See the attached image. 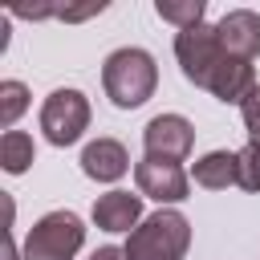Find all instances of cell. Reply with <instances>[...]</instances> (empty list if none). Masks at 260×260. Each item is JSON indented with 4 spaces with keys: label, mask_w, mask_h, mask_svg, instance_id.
<instances>
[{
    "label": "cell",
    "mask_w": 260,
    "mask_h": 260,
    "mask_svg": "<svg viewBox=\"0 0 260 260\" xmlns=\"http://www.w3.org/2000/svg\"><path fill=\"white\" fill-rule=\"evenodd\" d=\"M102 85L118 110H138L158 85V65L146 49H114L102 65Z\"/></svg>",
    "instance_id": "1"
},
{
    "label": "cell",
    "mask_w": 260,
    "mask_h": 260,
    "mask_svg": "<svg viewBox=\"0 0 260 260\" xmlns=\"http://www.w3.org/2000/svg\"><path fill=\"white\" fill-rule=\"evenodd\" d=\"M191 248V223L183 211H154L146 215L130 240H126V260H183Z\"/></svg>",
    "instance_id": "2"
},
{
    "label": "cell",
    "mask_w": 260,
    "mask_h": 260,
    "mask_svg": "<svg viewBox=\"0 0 260 260\" xmlns=\"http://www.w3.org/2000/svg\"><path fill=\"white\" fill-rule=\"evenodd\" d=\"M85 244V223L73 211L41 215L24 236V260H73Z\"/></svg>",
    "instance_id": "3"
},
{
    "label": "cell",
    "mask_w": 260,
    "mask_h": 260,
    "mask_svg": "<svg viewBox=\"0 0 260 260\" xmlns=\"http://www.w3.org/2000/svg\"><path fill=\"white\" fill-rule=\"evenodd\" d=\"M175 57H179L183 77L191 85L207 89L211 77H215V69H219V61L228 53H223V41H219L215 24H191V28L175 32Z\"/></svg>",
    "instance_id": "4"
},
{
    "label": "cell",
    "mask_w": 260,
    "mask_h": 260,
    "mask_svg": "<svg viewBox=\"0 0 260 260\" xmlns=\"http://www.w3.org/2000/svg\"><path fill=\"white\" fill-rule=\"evenodd\" d=\"M89 126V98L81 89H53L41 106V130L53 146H73Z\"/></svg>",
    "instance_id": "5"
},
{
    "label": "cell",
    "mask_w": 260,
    "mask_h": 260,
    "mask_svg": "<svg viewBox=\"0 0 260 260\" xmlns=\"http://www.w3.org/2000/svg\"><path fill=\"white\" fill-rule=\"evenodd\" d=\"M134 183H138V195L154 199V203H183L191 195V179L179 162H167V158H142L134 167Z\"/></svg>",
    "instance_id": "6"
},
{
    "label": "cell",
    "mask_w": 260,
    "mask_h": 260,
    "mask_svg": "<svg viewBox=\"0 0 260 260\" xmlns=\"http://www.w3.org/2000/svg\"><path fill=\"white\" fill-rule=\"evenodd\" d=\"M142 146L150 158H167V162H179L191 154L195 146V126L183 118V114H158L146 122L142 130Z\"/></svg>",
    "instance_id": "7"
},
{
    "label": "cell",
    "mask_w": 260,
    "mask_h": 260,
    "mask_svg": "<svg viewBox=\"0 0 260 260\" xmlns=\"http://www.w3.org/2000/svg\"><path fill=\"white\" fill-rule=\"evenodd\" d=\"M219 41H223V53L240 57V61H256L260 57V12L252 8H232L219 16L215 24Z\"/></svg>",
    "instance_id": "8"
},
{
    "label": "cell",
    "mask_w": 260,
    "mask_h": 260,
    "mask_svg": "<svg viewBox=\"0 0 260 260\" xmlns=\"http://www.w3.org/2000/svg\"><path fill=\"white\" fill-rule=\"evenodd\" d=\"M93 223L102 232H134L142 223V195L130 191H106L93 199Z\"/></svg>",
    "instance_id": "9"
},
{
    "label": "cell",
    "mask_w": 260,
    "mask_h": 260,
    "mask_svg": "<svg viewBox=\"0 0 260 260\" xmlns=\"http://www.w3.org/2000/svg\"><path fill=\"white\" fill-rule=\"evenodd\" d=\"M81 171L98 183H114L130 171V154L118 138H93L85 150H81Z\"/></svg>",
    "instance_id": "10"
},
{
    "label": "cell",
    "mask_w": 260,
    "mask_h": 260,
    "mask_svg": "<svg viewBox=\"0 0 260 260\" xmlns=\"http://www.w3.org/2000/svg\"><path fill=\"white\" fill-rule=\"evenodd\" d=\"M191 179H195L199 187H207V191H228V187L236 183V154H232V150H211V154H203V158L195 162Z\"/></svg>",
    "instance_id": "11"
},
{
    "label": "cell",
    "mask_w": 260,
    "mask_h": 260,
    "mask_svg": "<svg viewBox=\"0 0 260 260\" xmlns=\"http://www.w3.org/2000/svg\"><path fill=\"white\" fill-rule=\"evenodd\" d=\"M32 158H37V150H32V138H28L24 130H8V134L0 138V167H4L8 175H24Z\"/></svg>",
    "instance_id": "12"
},
{
    "label": "cell",
    "mask_w": 260,
    "mask_h": 260,
    "mask_svg": "<svg viewBox=\"0 0 260 260\" xmlns=\"http://www.w3.org/2000/svg\"><path fill=\"white\" fill-rule=\"evenodd\" d=\"M28 110V89L24 81H0V126L12 130V122Z\"/></svg>",
    "instance_id": "13"
},
{
    "label": "cell",
    "mask_w": 260,
    "mask_h": 260,
    "mask_svg": "<svg viewBox=\"0 0 260 260\" xmlns=\"http://www.w3.org/2000/svg\"><path fill=\"white\" fill-rule=\"evenodd\" d=\"M236 187L260 191V142H248L236 150Z\"/></svg>",
    "instance_id": "14"
},
{
    "label": "cell",
    "mask_w": 260,
    "mask_h": 260,
    "mask_svg": "<svg viewBox=\"0 0 260 260\" xmlns=\"http://www.w3.org/2000/svg\"><path fill=\"white\" fill-rule=\"evenodd\" d=\"M203 0H187V4H171V0H158L154 4V12L162 16V20H171V24H179V32L183 28H191V24H203Z\"/></svg>",
    "instance_id": "15"
},
{
    "label": "cell",
    "mask_w": 260,
    "mask_h": 260,
    "mask_svg": "<svg viewBox=\"0 0 260 260\" xmlns=\"http://www.w3.org/2000/svg\"><path fill=\"white\" fill-rule=\"evenodd\" d=\"M240 114H244V130H248V142H260V85H256V89L244 98Z\"/></svg>",
    "instance_id": "16"
},
{
    "label": "cell",
    "mask_w": 260,
    "mask_h": 260,
    "mask_svg": "<svg viewBox=\"0 0 260 260\" xmlns=\"http://www.w3.org/2000/svg\"><path fill=\"white\" fill-rule=\"evenodd\" d=\"M89 260H126V248H114V244H106V248H98Z\"/></svg>",
    "instance_id": "17"
}]
</instances>
